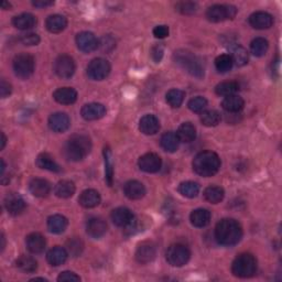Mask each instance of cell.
Returning <instances> with one entry per match:
<instances>
[{
	"mask_svg": "<svg viewBox=\"0 0 282 282\" xmlns=\"http://www.w3.org/2000/svg\"><path fill=\"white\" fill-rule=\"evenodd\" d=\"M242 237V228L237 221L224 218L215 227V238L223 246H234Z\"/></svg>",
	"mask_w": 282,
	"mask_h": 282,
	"instance_id": "1",
	"label": "cell"
},
{
	"mask_svg": "<svg viewBox=\"0 0 282 282\" xmlns=\"http://www.w3.org/2000/svg\"><path fill=\"white\" fill-rule=\"evenodd\" d=\"M91 150V141L86 135L72 136L64 147V154L70 161H82Z\"/></svg>",
	"mask_w": 282,
	"mask_h": 282,
	"instance_id": "2",
	"label": "cell"
},
{
	"mask_svg": "<svg viewBox=\"0 0 282 282\" xmlns=\"http://www.w3.org/2000/svg\"><path fill=\"white\" fill-rule=\"evenodd\" d=\"M221 168V159L213 151H202L193 160V170L201 176L209 178L218 172Z\"/></svg>",
	"mask_w": 282,
	"mask_h": 282,
	"instance_id": "3",
	"label": "cell"
},
{
	"mask_svg": "<svg viewBox=\"0 0 282 282\" xmlns=\"http://www.w3.org/2000/svg\"><path fill=\"white\" fill-rule=\"evenodd\" d=\"M173 60L182 70H184L186 73L192 75L193 77L202 78L204 76V68H203L201 61L192 52L186 50L175 51L173 54Z\"/></svg>",
	"mask_w": 282,
	"mask_h": 282,
	"instance_id": "4",
	"label": "cell"
},
{
	"mask_svg": "<svg viewBox=\"0 0 282 282\" xmlns=\"http://www.w3.org/2000/svg\"><path fill=\"white\" fill-rule=\"evenodd\" d=\"M257 271V260L250 254H240L232 264V272L235 277L250 278Z\"/></svg>",
	"mask_w": 282,
	"mask_h": 282,
	"instance_id": "5",
	"label": "cell"
},
{
	"mask_svg": "<svg viewBox=\"0 0 282 282\" xmlns=\"http://www.w3.org/2000/svg\"><path fill=\"white\" fill-rule=\"evenodd\" d=\"M12 67H14L15 74L22 78V80H27L35 72L36 62L34 56L27 53H20L18 54L12 62Z\"/></svg>",
	"mask_w": 282,
	"mask_h": 282,
	"instance_id": "6",
	"label": "cell"
},
{
	"mask_svg": "<svg viewBox=\"0 0 282 282\" xmlns=\"http://www.w3.org/2000/svg\"><path fill=\"white\" fill-rule=\"evenodd\" d=\"M166 258L169 265L172 267H183L186 265L190 258H191V253L189 248L182 244L171 245L166 253Z\"/></svg>",
	"mask_w": 282,
	"mask_h": 282,
	"instance_id": "7",
	"label": "cell"
},
{
	"mask_svg": "<svg viewBox=\"0 0 282 282\" xmlns=\"http://www.w3.org/2000/svg\"><path fill=\"white\" fill-rule=\"evenodd\" d=\"M237 15V9L232 5H214L206 11V18L211 22H222L234 19Z\"/></svg>",
	"mask_w": 282,
	"mask_h": 282,
	"instance_id": "8",
	"label": "cell"
},
{
	"mask_svg": "<svg viewBox=\"0 0 282 282\" xmlns=\"http://www.w3.org/2000/svg\"><path fill=\"white\" fill-rule=\"evenodd\" d=\"M110 73V64L102 57L94 58L87 65V75L94 81H103Z\"/></svg>",
	"mask_w": 282,
	"mask_h": 282,
	"instance_id": "9",
	"label": "cell"
},
{
	"mask_svg": "<svg viewBox=\"0 0 282 282\" xmlns=\"http://www.w3.org/2000/svg\"><path fill=\"white\" fill-rule=\"evenodd\" d=\"M54 72L55 74L61 78H71L75 73V63L70 55L63 54L56 57L54 61Z\"/></svg>",
	"mask_w": 282,
	"mask_h": 282,
	"instance_id": "10",
	"label": "cell"
},
{
	"mask_svg": "<svg viewBox=\"0 0 282 282\" xmlns=\"http://www.w3.org/2000/svg\"><path fill=\"white\" fill-rule=\"evenodd\" d=\"M111 221L118 227L130 228L135 224V216L127 207H118L111 213Z\"/></svg>",
	"mask_w": 282,
	"mask_h": 282,
	"instance_id": "11",
	"label": "cell"
},
{
	"mask_svg": "<svg viewBox=\"0 0 282 282\" xmlns=\"http://www.w3.org/2000/svg\"><path fill=\"white\" fill-rule=\"evenodd\" d=\"M138 166L143 172L155 173L161 169L162 160L156 153L150 152L140 156L139 161H138Z\"/></svg>",
	"mask_w": 282,
	"mask_h": 282,
	"instance_id": "12",
	"label": "cell"
},
{
	"mask_svg": "<svg viewBox=\"0 0 282 282\" xmlns=\"http://www.w3.org/2000/svg\"><path fill=\"white\" fill-rule=\"evenodd\" d=\"M76 45L84 53H90L97 49L98 40L94 34L88 31H84L76 36Z\"/></svg>",
	"mask_w": 282,
	"mask_h": 282,
	"instance_id": "13",
	"label": "cell"
},
{
	"mask_svg": "<svg viewBox=\"0 0 282 282\" xmlns=\"http://www.w3.org/2000/svg\"><path fill=\"white\" fill-rule=\"evenodd\" d=\"M249 23L257 30H265L272 27L273 17L265 11H257L249 17Z\"/></svg>",
	"mask_w": 282,
	"mask_h": 282,
	"instance_id": "14",
	"label": "cell"
},
{
	"mask_svg": "<svg viewBox=\"0 0 282 282\" xmlns=\"http://www.w3.org/2000/svg\"><path fill=\"white\" fill-rule=\"evenodd\" d=\"M5 207L11 215L21 214L25 208V202L18 193H10L5 198Z\"/></svg>",
	"mask_w": 282,
	"mask_h": 282,
	"instance_id": "15",
	"label": "cell"
},
{
	"mask_svg": "<svg viewBox=\"0 0 282 282\" xmlns=\"http://www.w3.org/2000/svg\"><path fill=\"white\" fill-rule=\"evenodd\" d=\"M81 114L85 120H97L106 115V108L103 104L90 103L84 105Z\"/></svg>",
	"mask_w": 282,
	"mask_h": 282,
	"instance_id": "16",
	"label": "cell"
},
{
	"mask_svg": "<svg viewBox=\"0 0 282 282\" xmlns=\"http://www.w3.org/2000/svg\"><path fill=\"white\" fill-rule=\"evenodd\" d=\"M156 256V249L152 242H142V244L137 248L136 259L139 264H149L151 262Z\"/></svg>",
	"mask_w": 282,
	"mask_h": 282,
	"instance_id": "17",
	"label": "cell"
},
{
	"mask_svg": "<svg viewBox=\"0 0 282 282\" xmlns=\"http://www.w3.org/2000/svg\"><path fill=\"white\" fill-rule=\"evenodd\" d=\"M71 126L70 117L65 113L52 114L49 118V127L54 133H64Z\"/></svg>",
	"mask_w": 282,
	"mask_h": 282,
	"instance_id": "18",
	"label": "cell"
},
{
	"mask_svg": "<svg viewBox=\"0 0 282 282\" xmlns=\"http://www.w3.org/2000/svg\"><path fill=\"white\" fill-rule=\"evenodd\" d=\"M139 129L147 136L155 135L160 129V121L154 115H145L139 121Z\"/></svg>",
	"mask_w": 282,
	"mask_h": 282,
	"instance_id": "19",
	"label": "cell"
},
{
	"mask_svg": "<svg viewBox=\"0 0 282 282\" xmlns=\"http://www.w3.org/2000/svg\"><path fill=\"white\" fill-rule=\"evenodd\" d=\"M86 232L91 238L98 239V238L103 237V236L107 232L106 222L102 218H98V217L90 218L87 222Z\"/></svg>",
	"mask_w": 282,
	"mask_h": 282,
	"instance_id": "20",
	"label": "cell"
},
{
	"mask_svg": "<svg viewBox=\"0 0 282 282\" xmlns=\"http://www.w3.org/2000/svg\"><path fill=\"white\" fill-rule=\"evenodd\" d=\"M25 245H27L28 250L31 254L38 255V254H41L44 252L47 241H45V238L41 234L32 233V234L28 235L27 238H25Z\"/></svg>",
	"mask_w": 282,
	"mask_h": 282,
	"instance_id": "21",
	"label": "cell"
},
{
	"mask_svg": "<svg viewBox=\"0 0 282 282\" xmlns=\"http://www.w3.org/2000/svg\"><path fill=\"white\" fill-rule=\"evenodd\" d=\"M124 194L130 200H140L146 195V187L139 181H129L124 185Z\"/></svg>",
	"mask_w": 282,
	"mask_h": 282,
	"instance_id": "22",
	"label": "cell"
},
{
	"mask_svg": "<svg viewBox=\"0 0 282 282\" xmlns=\"http://www.w3.org/2000/svg\"><path fill=\"white\" fill-rule=\"evenodd\" d=\"M53 98L58 104L71 105L76 102L77 91L72 87H61L54 91Z\"/></svg>",
	"mask_w": 282,
	"mask_h": 282,
	"instance_id": "23",
	"label": "cell"
},
{
	"mask_svg": "<svg viewBox=\"0 0 282 282\" xmlns=\"http://www.w3.org/2000/svg\"><path fill=\"white\" fill-rule=\"evenodd\" d=\"M78 203L85 208L96 207L101 203V195L95 190H85L78 198Z\"/></svg>",
	"mask_w": 282,
	"mask_h": 282,
	"instance_id": "24",
	"label": "cell"
},
{
	"mask_svg": "<svg viewBox=\"0 0 282 282\" xmlns=\"http://www.w3.org/2000/svg\"><path fill=\"white\" fill-rule=\"evenodd\" d=\"M68 256H69V253L67 249L63 247H60V246H56V247L52 248L51 250L48 253L47 259L51 266L58 267V266L63 265L64 262L67 261Z\"/></svg>",
	"mask_w": 282,
	"mask_h": 282,
	"instance_id": "25",
	"label": "cell"
},
{
	"mask_svg": "<svg viewBox=\"0 0 282 282\" xmlns=\"http://www.w3.org/2000/svg\"><path fill=\"white\" fill-rule=\"evenodd\" d=\"M30 192L36 198H45L51 191V184L44 179H34L29 184Z\"/></svg>",
	"mask_w": 282,
	"mask_h": 282,
	"instance_id": "26",
	"label": "cell"
},
{
	"mask_svg": "<svg viewBox=\"0 0 282 282\" xmlns=\"http://www.w3.org/2000/svg\"><path fill=\"white\" fill-rule=\"evenodd\" d=\"M190 221L195 227H205L211 222V213L205 208H198L190 215Z\"/></svg>",
	"mask_w": 282,
	"mask_h": 282,
	"instance_id": "27",
	"label": "cell"
},
{
	"mask_svg": "<svg viewBox=\"0 0 282 282\" xmlns=\"http://www.w3.org/2000/svg\"><path fill=\"white\" fill-rule=\"evenodd\" d=\"M69 225L68 218L63 215H52L48 218V229L53 234H62Z\"/></svg>",
	"mask_w": 282,
	"mask_h": 282,
	"instance_id": "28",
	"label": "cell"
},
{
	"mask_svg": "<svg viewBox=\"0 0 282 282\" xmlns=\"http://www.w3.org/2000/svg\"><path fill=\"white\" fill-rule=\"evenodd\" d=\"M47 29L52 34H60L68 25L67 18L61 15H52L47 19Z\"/></svg>",
	"mask_w": 282,
	"mask_h": 282,
	"instance_id": "29",
	"label": "cell"
},
{
	"mask_svg": "<svg viewBox=\"0 0 282 282\" xmlns=\"http://www.w3.org/2000/svg\"><path fill=\"white\" fill-rule=\"evenodd\" d=\"M12 24L19 30H29L36 27L37 18L31 14H21L12 19Z\"/></svg>",
	"mask_w": 282,
	"mask_h": 282,
	"instance_id": "30",
	"label": "cell"
},
{
	"mask_svg": "<svg viewBox=\"0 0 282 282\" xmlns=\"http://www.w3.org/2000/svg\"><path fill=\"white\" fill-rule=\"evenodd\" d=\"M160 145L168 152H175L179 149L180 140L178 136L173 131H169V133L163 134L160 139Z\"/></svg>",
	"mask_w": 282,
	"mask_h": 282,
	"instance_id": "31",
	"label": "cell"
},
{
	"mask_svg": "<svg viewBox=\"0 0 282 282\" xmlns=\"http://www.w3.org/2000/svg\"><path fill=\"white\" fill-rule=\"evenodd\" d=\"M222 106L228 113H238L245 106V102L238 95H231L224 98L222 102Z\"/></svg>",
	"mask_w": 282,
	"mask_h": 282,
	"instance_id": "32",
	"label": "cell"
},
{
	"mask_svg": "<svg viewBox=\"0 0 282 282\" xmlns=\"http://www.w3.org/2000/svg\"><path fill=\"white\" fill-rule=\"evenodd\" d=\"M176 136H178L180 142H192L196 138V128L191 122H184L176 131Z\"/></svg>",
	"mask_w": 282,
	"mask_h": 282,
	"instance_id": "33",
	"label": "cell"
},
{
	"mask_svg": "<svg viewBox=\"0 0 282 282\" xmlns=\"http://www.w3.org/2000/svg\"><path fill=\"white\" fill-rule=\"evenodd\" d=\"M75 184L72 181L69 180H63L60 181L55 185L54 193L60 199H69L72 198L75 193Z\"/></svg>",
	"mask_w": 282,
	"mask_h": 282,
	"instance_id": "34",
	"label": "cell"
},
{
	"mask_svg": "<svg viewBox=\"0 0 282 282\" xmlns=\"http://www.w3.org/2000/svg\"><path fill=\"white\" fill-rule=\"evenodd\" d=\"M36 163L40 169L48 170V171L51 172H61V167L57 165L49 153L39 154Z\"/></svg>",
	"mask_w": 282,
	"mask_h": 282,
	"instance_id": "35",
	"label": "cell"
},
{
	"mask_svg": "<svg viewBox=\"0 0 282 282\" xmlns=\"http://www.w3.org/2000/svg\"><path fill=\"white\" fill-rule=\"evenodd\" d=\"M16 267L19 270L24 273H32L38 269V264L36 259L29 256H21L16 260Z\"/></svg>",
	"mask_w": 282,
	"mask_h": 282,
	"instance_id": "36",
	"label": "cell"
},
{
	"mask_svg": "<svg viewBox=\"0 0 282 282\" xmlns=\"http://www.w3.org/2000/svg\"><path fill=\"white\" fill-rule=\"evenodd\" d=\"M225 196V192L224 190L220 186H208L205 189L204 191V199L212 203V204H218L223 200H224Z\"/></svg>",
	"mask_w": 282,
	"mask_h": 282,
	"instance_id": "37",
	"label": "cell"
},
{
	"mask_svg": "<svg viewBox=\"0 0 282 282\" xmlns=\"http://www.w3.org/2000/svg\"><path fill=\"white\" fill-rule=\"evenodd\" d=\"M238 89H239L238 83H236L234 81L223 82V83H220L218 85H216L215 93L217 94L218 96L227 97V96H231V95H235L238 91Z\"/></svg>",
	"mask_w": 282,
	"mask_h": 282,
	"instance_id": "38",
	"label": "cell"
},
{
	"mask_svg": "<svg viewBox=\"0 0 282 282\" xmlns=\"http://www.w3.org/2000/svg\"><path fill=\"white\" fill-rule=\"evenodd\" d=\"M179 192L181 193V195L184 196V198L194 199L198 196V194L200 192V186L198 183L192 182V181L182 182L179 186Z\"/></svg>",
	"mask_w": 282,
	"mask_h": 282,
	"instance_id": "39",
	"label": "cell"
},
{
	"mask_svg": "<svg viewBox=\"0 0 282 282\" xmlns=\"http://www.w3.org/2000/svg\"><path fill=\"white\" fill-rule=\"evenodd\" d=\"M104 159H105V178L108 185H113L114 180V167H113V158H111V152L109 148L104 149Z\"/></svg>",
	"mask_w": 282,
	"mask_h": 282,
	"instance_id": "40",
	"label": "cell"
},
{
	"mask_svg": "<svg viewBox=\"0 0 282 282\" xmlns=\"http://www.w3.org/2000/svg\"><path fill=\"white\" fill-rule=\"evenodd\" d=\"M221 114L217 110H206L201 115V122L206 127H215L221 122Z\"/></svg>",
	"mask_w": 282,
	"mask_h": 282,
	"instance_id": "41",
	"label": "cell"
},
{
	"mask_svg": "<svg viewBox=\"0 0 282 282\" xmlns=\"http://www.w3.org/2000/svg\"><path fill=\"white\" fill-rule=\"evenodd\" d=\"M185 93L181 89H171L167 93V102L172 108H179L184 101Z\"/></svg>",
	"mask_w": 282,
	"mask_h": 282,
	"instance_id": "42",
	"label": "cell"
},
{
	"mask_svg": "<svg viewBox=\"0 0 282 282\" xmlns=\"http://www.w3.org/2000/svg\"><path fill=\"white\" fill-rule=\"evenodd\" d=\"M268 48H269V43L265 38H256L250 44L252 53L257 57L264 56L267 53Z\"/></svg>",
	"mask_w": 282,
	"mask_h": 282,
	"instance_id": "43",
	"label": "cell"
},
{
	"mask_svg": "<svg viewBox=\"0 0 282 282\" xmlns=\"http://www.w3.org/2000/svg\"><path fill=\"white\" fill-rule=\"evenodd\" d=\"M233 65H234L233 58L231 55H228V54H222L216 57V60H215L216 70L221 72V73H226V72L231 71Z\"/></svg>",
	"mask_w": 282,
	"mask_h": 282,
	"instance_id": "44",
	"label": "cell"
},
{
	"mask_svg": "<svg viewBox=\"0 0 282 282\" xmlns=\"http://www.w3.org/2000/svg\"><path fill=\"white\" fill-rule=\"evenodd\" d=\"M232 58H233V63L237 65V67H244V65L248 63V60H249L248 52L245 48L237 47L234 50V54Z\"/></svg>",
	"mask_w": 282,
	"mask_h": 282,
	"instance_id": "45",
	"label": "cell"
},
{
	"mask_svg": "<svg viewBox=\"0 0 282 282\" xmlns=\"http://www.w3.org/2000/svg\"><path fill=\"white\" fill-rule=\"evenodd\" d=\"M83 249H84V244L80 238L74 237L67 241V250L69 254L74 256V257L80 256L83 252Z\"/></svg>",
	"mask_w": 282,
	"mask_h": 282,
	"instance_id": "46",
	"label": "cell"
},
{
	"mask_svg": "<svg viewBox=\"0 0 282 282\" xmlns=\"http://www.w3.org/2000/svg\"><path fill=\"white\" fill-rule=\"evenodd\" d=\"M187 106L193 111V113H202V111L204 110L207 106V101L204 97L198 96V97L192 98V100L189 102Z\"/></svg>",
	"mask_w": 282,
	"mask_h": 282,
	"instance_id": "47",
	"label": "cell"
},
{
	"mask_svg": "<svg viewBox=\"0 0 282 282\" xmlns=\"http://www.w3.org/2000/svg\"><path fill=\"white\" fill-rule=\"evenodd\" d=\"M198 6L194 3L191 2H184V3H179L175 6V9L183 15H192L196 11Z\"/></svg>",
	"mask_w": 282,
	"mask_h": 282,
	"instance_id": "48",
	"label": "cell"
},
{
	"mask_svg": "<svg viewBox=\"0 0 282 282\" xmlns=\"http://www.w3.org/2000/svg\"><path fill=\"white\" fill-rule=\"evenodd\" d=\"M57 281H60V282H77V281H81V278L78 277V275L74 272L63 271L57 277Z\"/></svg>",
	"mask_w": 282,
	"mask_h": 282,
	"instance_id": "49",
	"label": "cell"
},
{
	"mask_svg": "<svg viewBox=\"0 0 282 282\" xmlns=\"http://www.w3.org/2000/svg\"><path fill=\"white\" fill-rule=\"evenodd\" d=\"M20 40L24 45H37L40 42V37L37 34H27L22 35Z\"/></svg>",
	"mask_w": 282,
	"mask_h": 282,
	"instance_id": "50",
	"label": "cell"
},
{
	"mask_svg": "<svg viewBox=\"0 0 282 282\" xmlns=\"http://www.w3.org/2000/svg\"><path fill=\"white\" fill-rule=\"evenodd\" d=\"M163 53H165V48H163V45H161V44L155 45V47H153L151 50L152 60L155 63H160V61L163 57Z\"/></svg>",
	"mask_w": 282,
	"mask_h": 282,
	"instance_id": "51",
	"label": "cell"
},
{
	"mask_svg": "<svg viewBox=\"0 0 282 282\" xmlns=\"http://www.w3.org/2000/svg\"><path fill=\"white\" fill-rule=\"evenodd\" d=\"M170 31L167 25H156L153 29V36L158 39H165L169 36Z\"/></svg>",
	"mask_w": 282,
	"mask_h": 282,
	"instance_id": "52",
	"label": "cell"
},
{
	"mask_svg": "<svg viewBox=\"0 0 282 282\" xmlns=\"http://www.w3.org/2000/svg\"><path fill=\"white\" fill-rule=\"evenodd\" d=\"M109 45H110V47L113 48V49L115 48V41H114V39L111 38V37H109V36L104 37V38L102 39V42H101V48H102V50L108 52V51H109V49H108Z\"/></svg>",
	"mask_w": 282,
	"mask_h": 282,
	"instance_id": "53",
	"label": "cell"
},
{
	"mask_svg": "<svg viewBox=\"0 0 282 282\" xmlns=\"http://www.w3.org/2000/svg\"><path fill=\"white\" fill-rule=\"evenodd\" d=\"M11 85L6 82L5 80L2 81V84H0V94H2V98H6L8 97L11 94Z\"/></svg>",
	"mask_w": 282,
	"mask_h": 282,
	"instance_id": "54",
	"label": "cell"
},
{
	"mask_svg": "<svg viewBox=\"0 0 282 282\" xmlns=\"http://www.w3.org/2000/svg\"><path fill=\"white\" fill-rule=\"evenodd\" d=\"M53 2H48V0H42V2H34L32 5L35 6L37 8H45V7H50V6H53Z\"/></svg>",
	"mask_w": 282,
	"mask_h": 282,
	"instance_id": "55",
	"label": "cell"
},
{
	"mask_svg": "<svg viewBox=\"0 0 282 282\" xmlns=\"http://www.w3.org/2000/svg\"><path fill=\"white\" fill-rule=\"evenodd\" d=\"M6 142H7V138H6L5 134L2 133V147H0V149L4 150L5 147H6Z\"/></svg>",
	"mask_w": 282,
	"mask_h": 282,
	"instance_id": "56",
	"label": "cell"
},
{
	"mask_svg": "<svg viewBox=\"0 0 282 282\" xmlns=\"http://www.w3.org/2000/svg\"><path fill=\"white\" fill-rule=\"evenodd\" d=\"M10 7H11V5H10L9 3H7V2H4V3L2 4V8H3V9H5V10L9 9Z\"/></svg>",
	"mask_w": 282,
	"mask_h": 282,
	"instance_id": "57",
	"label": "cell"
},
{
	"mask_svg": "<svg viewBox=\"0 0 282 282\" xmlns=\"http://www.w3.org/2000/svg\"><path fill=\"white\" fill-rule=\"evenodd\" d=\"M5 246H6V240H5V236L2 235V252L5 249Z\"/></svg>",
	"mask_w": 282,
	"mask_h": 282,
	"instance_id": "58",
	"label": "cell"
},
{
	"mask_svg": "<svg viewBox=\"0 0 282 282\" xmlns=\"http://www.w3.org/2000/svg\"><path fill=\"white\" fill-rule=\"evenodd\" d=\"M5 169H6L5 161H4V159H2V175H4V173H5Z\"/></svg>",
	"mask_w": 282,
	"mask_h": 282,
	"instance_id": "59",
	"label": "cell"
},
{
	"mask_svg": "<svg viewBox=\"0 0 282 282\" xmlns=\"http://www.w3.org/2000/svg\"><path fill=\"white\" fill-rule=\"evenodd\" d=\"M38 280H41V281H47V279H44V278H35V279H32L31 281H38Z\"/></svg>",
	"mask_w": 282,
	"mask_h": 282,
	"instance_id": "60",
	"label": "cell"
}]
</instances>
